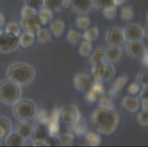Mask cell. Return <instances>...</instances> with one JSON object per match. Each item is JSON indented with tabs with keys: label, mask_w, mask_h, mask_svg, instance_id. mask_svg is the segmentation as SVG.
Wrapping results in <instances>:
<instances>
[{
	"label": "cell",
	"mask_w": 148,
	"mask_h": 147,
	"mask_svg": "<svg viewBox=\"0 0 148 147\" xmlns=\"http://www.w3.org/2000/svg\"><path fill=\"white\" fill-rule=\"evenodd\" d=\"M119 113L111 107H99L92 112L91 122L98 133L111 135L119 124Z\"/></svg>",
	"instance_id": "6da1fadb"
},
{
	"label": "cell",
	"mask_w": 148,
	"mask_h": 147,
	"mask_svg": "<svg viewBox=\"0 0 148 147\" xmlns=\"http://www.w3.org/2000/svg\"><path fill=\"white\" fill-rule=\"evenodd\" d=\"M36 69L32 65L25 62H17L7 68L6 78L13 81L21 87L30 85L36 77Z\"/></svg>",
	"instance_id": "7a4b0ae2"
},
{
	"label": "cell",
	"mask_w": 148,
	"mask_h": 147,
	"mask_svg": "<svg viewBox=\"0 0 148 147\" xmlns=\"http://www.w3.org/2000/svg\"><path fill=\"white\" fill-rule=\"evenodd\" d=\"M22 87L8 78L0 81V102L13 106L21 98Z\"/></svg>",
	"instance_id": "3957f363"
},
{
	"label": "cell",
	"mask_w": 148,
	"mask_h": 147,
	"mask_svg": "<svg viewBox=\"0 0 148 147\" xmlns=\"http://www.w3.org/2000/svg\"><path fill=\"white\" fill-rule=\"evenodd\" d=\"M13 114L19 122H29L36 116L37 106L36 102L27 98H21L13 105Z\"/></svg>",
	"instance_id": "277c9868"
},
{
	"label": "cell",
	"mask_w": 148,
	"mask_h": 147,
	"mask_svg": "<svg viewBox=\"0 0 148 147\" xmlns=\"http://www.w3.org/2000/svg\"><path fill=\"white\" fill-rule=\"evenodd\" d=\"M59 120L62 124L72 127L81 118L80 110L76 105H67L59 110Z\"/></svg>",
	"instance_id": "5b68a950"
},
{
	"label": "cell",
	"mask_w": 148,
	"mask_h": 147,
	"mask_svg": "<svg viewBox=\"0 0 148 147\" xmlns=\"http://www.w3.org/2000/svg\"><path fill=\"white\" fill-rule=\"evenodd\" d=\"M19 46L18 37L2 31L0 33V52L9 54L15 52Z\"/></svg>",
	"instance_id": "8992f818"
},
{
	"label": "cell",
	"mask_w": 148,
	"mask_h": 147,
	"mask_svg": "<svg viewBox=\"0 0 148 147\" xmlns=\"http://www.w3.org/2000/svg\"><path fill=\"white\" fill-rule=\"evenodd\" d=\"M106 42L108 46L124 47L126 43L123 31L117 27H112L106 32Z\"/></svg>",
	"instance_id": "52a82bcc"
},
{
	"label": "cell",
	"mask_w": 148,
	"mask_h": 147,
	"mask_svg": "<svg viewBox=\"0 0 148 147\" xmlns=\"http://www.w3.org/2000/svg\"><path fill=\"white\" fill-rule=\"evenodd\" d=\"M122 31L126 41L142 40L145 37L144 28L136 23L126 24L122 29Z\"/></svg>",
	"instance_id": "ba28073f"
},
{
	"label": "cell",
	"mask_w": 148,
	"mask_h": 147,
	"mask_svg": "<svg viewBox=\"0 0 148 147\" xmlns=\"http://www.w3.org/2000/svg\"><path fill=\"white\" fill-rule=\"evenodd\" d=\"M19 24L23 31L31 32L35 35L41 29L42 26L38 13L27 17H21Z\"/></svg>",
	"instance_id": "9c48e42d"
},
{
	"label": "cell",
	"mask_w": 148,
	"mask_h": 147,
	"mask_svg": "<svg viewBox=\"0 0 148 147\" xmlns=\"http://www.w3.org/2000/svg\"><path fill=\"white\" fill-rule=\"evenodd\" d=\"M126 54L131 58H138L142 56L145 51V44L143 40L136 41H126L124 46Z\"/></svg>",
	"instance_id": "30bf717a"
},
{
	"label": "cell",
	"mask_w": 148,
	"mask_h": 147,
	"mask_svg": "<svg viewBox=\"0 0 148 147\" xmlns=\"http://www.w3.org/2000/svg\"><path fill=\"white\" fill-rule=\"evenodd\" d=\"M69 8L77 15H86L94 10L93 0H72Z\"/></svg>",
	"instance_id": "8fae6325"
},
{
	"label": "cell",
	"mask_w": 148,
	"mask_h": 147,
	"mask_svg": "<svg viewBox=\"0 0 148 147\" xmlns=\"http://www.w3.org/2000/svg\"><path fill=\"white\" fill-rule=\"evenodd\" d=\"M91 83V78L87 73L80 72L75 75L73 79V85L75 88L80 92H85L88 90Z\"/></svg>",
	"instance_id": "7c38bea8"
},
{
	"label": "cell",
	"mask_w": 148,
	"mask_h": 147,
	"mask_svg": "<svg viewBox=\"0 0 148 147\" xmlns=\"http://www.w3.org/2000/svg\"><path fill=\"white\" fill-rule=\"evenodd\" d=\"M106 62L111 64L119 61L124 53L123 47L108 46L104 49Z\"/></svg>",
	"instance_id": "4fadbf2b"
},
{
	"label": "cell",
	"mask_w": 148,
	"mask_h": 147,
	"mask_svg": "<svg viewBox=\"0 0 148 147\" xmlns=\"http://www.w3.org/2000/svg\"><path fill=\"white\" fill-rule=\"evenodd\" d=\"M121 105L124 109L130 113H136L141 107V101L138 97L135 95L125 96L121 102Z\"/></svg>",
	"instance_id": "5bb4252c"
},
{
	"label": "cell",
	"mask_w": 148,
	"mask_h": 147,
	"mask_svg": "<svg viewBox=\"0 0 148 147\" xmlns=\"http://www.w3.org/2000/svg\"><path fill=\"white\" fill-rule=\"evenodd\" d=\"M104 94V89L101 82L95 81L91 85L90 88L87 91L86 99L89 102H94L99 100L102 96Z\"/></svg>",
	"instance_id": "9a60e30c"
},
{
	"label": "cell",
	"mask_w": 148,
	"mask_h": 147,
	"mask_svg": "<svg viewBox=\"0 0 148 147\" xmlns=\"http://www.w3.org/2000/svg\"><path fill=\"white\" fill-rule=\"evenodd\" d=\"M15 132L19 135L26 143L32 141L33 127L28 122H19L15 126Z\"/></svg>",
	"instance_id": "2e32d148"
},
{
	"label": "cell",
	"mask_w": 148,
	"mask_h": 147,
	"mask_svg": "<svg viewBox=\"0 0 148 147\" xmlns=\"http://www.w3.org/2000/svg\"><path fill=\"white\" fill-rule=\"evenodd\" d=\"M49 135L47 124L39 123L33 128V135L32 141H43L45 142Z\"/></svg>",
	"instance_id": "e0dca14e"
},
{
	"label": "cell",
	"mask_w": 148,
	"mask_h": 147,
	"mask_svg": "<svg viewBox=\"0 0 148 147\" xmlns=\"http://www.w3.org/2000/svg\"><path fill=\"white\" fill-rule=\"evenodd\" d=\"M13 132V125L11 121L8 117L0 116V140L5 141Z\"/></svg>",
	"instance_id": "ac0fdd59"
},
{
	"label": "cell",
	"mask_w": 148,
	"mask_h": 147,
	"mask_svg": "<svg viewBox=\"0 0 148 147\" xmlns=\"http://www.w3.org/2000/svg\"><path fill=\"white\" fill-rule=\"evenodd\" d=\"M108 64V63L107 62H105V63H100V64L92 66L91 74H92L93 77L95 81H98L101 83L104 82L106 73H107Z\"/></svg>",
	"instance_id": "d6986e66"
},
{
	"label": "cell",
	"mask_w": 148,
	"mask_h": 147,
	"mask_svg": "<svg viewBox=\"0 0 148 147\" xmlns=\"http://www.w3.org/2000/svg\"><path fill=\"white\" fill-rule=\"evenodd\" d=\"M49 29L55 37H60L65 32L66 24L62 19L53 20L49 23Z\"/></svg>",
	"instance_id": "ffe728a7"
},
{
	"label": "cell",
	"mask_w": 148,
	"mask_h": 147,
	"mask_svg": "<svg viewBox=\"0 0 148 147\" xmlns=\"http://www.w3.org/2000/svg\"><path fill=\"white\" fill-rule=\"evenodd\" d=\"M127 81H128V77L126 76V75H122V76L119 77L117 79H116L114 82V83L111 85V89H110V92L109 94L113 96H116L122 89L124 88V87L126 85V84L127 83Z\"/></svg>",
	"instance_id": "44dd1931"
},
{
	"label": "cell",
	"mask_w": 148,
	"mask_h": 147,
	"mask_svg": "<svg viewBox=\"0 0 148 147\" xmlns=\"http://www.w3.org/2000/svg\"><path fill=\"white\" fill-rule=\"evenodd\" d=\"M5 144L7 146H24L26 144V142L16 132H12L5 138Z\"/></svg>",
	"instance_id": "7402d4cb"
},
{
	"label": "cell",
	"mask_w": 148,
	"mask_h": 147,
	"mask_svg": "<svg viewBox=\"0 0 148 147\" xmlns=\"http://www.w3.org/2000/svg\"><path fill=\"white\" fill-rule=\"evenodd\" d=\"M36 40V35L31 32L23 31L21 35L18 36L19 46L23 48H29L34 44Z\"/></svg>",
	"instance_id": "603a6c76"
},
{
	"label": "cell",
	"mask_w": 148,
	"mask_h": 147,
	"mask_svg": "<svg viewBox=\"0 0 148 147\" xmlns=\"http://www.w3.org/2000/svg\"><path fill=\"white\" fill-rule=\"evenodd\" d=\"M88 57H89V59H88L89 63L92 66L100 64L106 62L104 49L102 48H97L95 50H92Z\"/></svg>",
	"instance_id": "cb8c5ba5"
},
{
	"label": "cell",
	"mask_w": 148,
	"mask_h": 147,
	"mask_svg": "<svg viewBox=\"0 0 148 147\" xmlns=\"http://www.w3.org/2000/svg\"><path fill=\"white\" fill-rule=\"evenodd\" d=\"M85 141L86 145L89 146H98L102 143L100 135L97 133L93 131H87L85 134Z\"/></svg>",
	"instance_id": "d4e9b609"
},
{
	"label": "cell",
	"mask_w": 148,
	"mask_h": 147,
	"mask_svg": "<svg viewBox=\"0 0 148 147\" xmlns=\"http://www.w3.org/2000/svg\"><path fill=\"white\" fill-rule=\"evenodd\" d=\"M38 15L42 26H45L47 24H49L53 18V12L44 6L38 11Z\"/></svg>",
	"instance_id": "484cf974"
},
{
	"label": "cell",
	"mask_w": 148,
	"mask_h": 147,
	"mask_svg": "<svg viewBox=\"0 0 148 147\" xmlns=\"http://www.w3.org/2000/svg\"><path fill=\"white\" fill-rule=\"evenodd\" d=\"M83 36V40H88L90 42L95 41L98 39L99 36V29L97 27H88L86 29H85Z\"/></svg>",
	"instance_id": "4316f807"
},
{
	"label": "cell",
	"mask_w": 148,
	"mask_h": 147,
	"mask_svg": "<svg viewBox=\"0 0 148 147\" xmlns=\"http://www.w3.org/2000/svg\"><path fill=\"white\" fill-rule=\"evenodd\" d=\"M52 32H50L49 29L47 28H41L38 32L36 33V37L37 40L40 44H45L49 42L52 39Z\"/></svg>",
	"instance_id": "83f0119b"
},
{
	"label": "cell",
	"mask_w": 148,
	"mask_h": 147,
	"mask_svg": "<svg viewBox=\"0 0 148 147\" xmlns=\"http://www.w3.org/2000/svg\"><path fill=\"white\" fill-rule=\"evenodd\" d=\"M66 38L69 44L73 46H76L81 42L83 36H82L81 33H80L75 29H70L67 32Z\"/></svg>",
	"instance_id": "f1b7e54d"
},
{
	"label": "cell",
	"mask_w": 148,
	"mask_h": 147,
	"mask_svg": "<svg viewBox=\"0 0 148 147\" xmlns=\"http://www.w3.org/2000/svg\"><path fill=\"white\" fill-rule=\"evenodd\" d=\"M58 137L60 141V146H72L75 140L74 135L71 132H63V133H58Z\"/></svg>",
	"instance_id": "f546056e"
},
{
	"label": "cell",
	"mask_w": 148,
	"mask_h": 147,
	"mask_svg": "<svg viewBox=\"0 0 148 147\" xmlns=\"http://www.w3.org/2000/svg\"><path fill=\"white\" fill-rule=\"evenodd\" d=\"M93 50L92 44L88 40H83L80 43L78 48V53L80 56L83 57H86L90 55Z\"/></svg>",
	"instance_id": "4dcf8cb0"
},
{
	"label": "cell",
	"mask_w": 148,
	"mask_h": 147,
	"mask_svg": "<svg viewBox=\"0 0 148 147\" xmlns=\"http://www.w3.org/2000/svg\"><path fill=\"white\" fill-rule=\"evenodd\" d=\"M44 7L52 12H60L64 8L63 0H44Z\"/></svg>",
	"instance_id": "1f68e13d"
},
{
	"label": "cell",
	"mask_w": 148,
	"mask_h": 147,
	"mask_svg": "<svg viewBox=\"0 0 148 147\" xmlns=\"http://www.w3.org/2000/svg\"><path fill=\"white\" fill-rule=\"evenodd\" d=\"M75 24L78 29L85 30V29L89 27L90 24H91L90 18L86 15H80L75 19Z\"/></svg>",
	"instance_id": "d6a6232c"
},
{
	"label": "cell",
	"mask_w": 148,
	"mask_h": 147,
	"mask_svg": "<svg viewBox=\"0 0 148 147\" xmlns=\"http://www.w3.org/2000/svg\"><path fill=\"white\" fill-rule=\"evenodd\" d=\"M21 27L19 23L16 21H11L6 24L4 31L6 32H9L11 34L15 35L16 36H19L21 33Z\"/></svg>",
	"instance_id": "836d02e7"
},
{
	"label": "cell",
	"mask_w": 148,
	"mask_h": 147,
	"mask_svg": "<svg viewBox=\"0 0 148 147\" xmlns=\"http://www.w3.org/2000/svg\"><path fill=\"white\" fill-rule=\"evenodd\" d=\"M72 131L78 136H81L87 133V125L84 119L80 118L75 124L72 126Z\"/></svg>",
	"instance_id": "e575fe53"
},
{
	"label": "cell",
	"mask_w": 148,
	"mask_h": 147,
	"mask_svg": "<svg viewBox=\"0 0 148 147\" xmlns=\"http://www.w3.org/2000/svg\"><path fill=\"white\" fill-rule=\"evenodd\" d=\"M93 4L97 10L102 11L110 7L116 6L114 0H93Z\"/></svg>",
	"instance_id": "d590c367"
},
{
	"label": "cell",
	"mask_w": 148,
	"mask_h": 147,
	"mask_svg": "<svg viewBox=\"0 0 148 147\" xmlns=\"http://www.w3.org/2000/svg\"><path fill=\"white\" fill-rule=\"evenodd\" d=\"M134 11L131 6H125L121 9L120 18L122 21H130L134 18Z\"/></svg>",
	"instance_id": "8d00e7d4"
},
{
	"label": "cell",
	"mask_w": 148,
	"mask_h": 147,
	"mask_svg": "<svg viewBox=\"0 0 148 147\" xmlns=\"http://www.w3.org/2000/svg\"><path fill=\"white\" fill-rule=\"evenodd\" d=\"M141 88L148 87V71L139 72L136 77V81Z\"/></svg>",
	"instance_id": "74e56055"
},
{
	"label": "cell",
	"mask_w": 148,
	"mask_h": 147,
	"mask_svg": "<svg viewBox=\"0 0 148 147\" xmlns=\"http://www.w3.org/2000/svg\"><path fill=\"white\" fill-rule=\"evenodd\" d=\"M99 106H100V107H111V108H114L112 96L110 95V94H109V96L103 94V95L99 98Z\"/></svg>",
	"instance_id": "f35d334b"
},
{
	"label": "cell",
	"mask_w": 148,
	"mask_h": 147,
	"mask_svg": "<svg viewBox=\"0 0 148 147\" xmlns=\"http://www.w3.org/2000/svg\"><path fill=\"white\" fill-rule=\"evenodd\" d=\"M25 5L38 10L44 6V0H24Z\"/></svg>",
	"instance_id": "ab89813d"
},
{
	"label": "cell",
	"mask_w": 148,
	"mask_h": 147,
	"mask_svg": "<svg viewBox=\"0 0 148 147\" xmlns=\"http://www.w3.org/2000/svg\"><path fill=\"white\" fill-rule=\"evenodd\" d=\"M103 14L105 18L108 20H113L116 17L117 15V9L116 7L113 6L107 8L106 10H103Z\"/></svg>",
	"instance_id": "60d3db41"
},
{
	"label": "cell",
	"mask_w": 148,
	"mask_h": 147,
	"mask_svg": "<svg viewBox=\"0 0 148 147\" xmlns=\"http://www.w3.org/2000/svg\"><path fill=\"white\" fill-rule=\"evenodd\" d=\"M137 121L142 126H148V111L142 110L138 113L136 117Z\"/></svg>",
	"instance_id": "b9f144b4"
},
{
	"label": "cell",
	"mask_w": 148,
	"mask_h": 147,
	"mask_svg": "<svg viewBox=\"0 0 148 147\" xmlns=\"http://www.w3.org/2000/svg\"><path fill=\"white\" fill-rule=\"evenodd\" d=\"M115 75H116L115 67H114V66L113 64L108 63V64L107 73H106V77H105V79H104V83H108V82H110L111 80H112V79L114 78V77H115Z\"/></svg>",
	"instance_id": "7bdbcfd3"
},
{
	"label": "cell",
	"mask_w": 148,
	"mask_h": 147,
	"mask_svg": "<svg viewBox=\"0 0 148 147\" xmlns=\"http://www.w3.org/2000/svg\"><path fill=\"white\" fill-rule=\"evenodd\" d=\"M38 10H36V9H33V8H30V7H28L27 5H25L21 8V17H27V16H29L31 15L37 14Z\"/></svg>",
	"instance_id": "ee69618b"
},
{
	"label": "cell",
	"mask_w": 148,
	"mask_h": 147,
	"mask_svg": "<svg viewBox=\"0 0 148 147\" xmlns=\"http://www.w3.org/2000/svg\"><path fill=\"white\" fill-rule=\"evenodd\" d=\"M140 90H141V86L136 83V82H134V83H132L127 88V92L130 95H136L139 93Z\"/></svg>",
	"instance_id": "f6af8a7d"
},
{
	"label": "cell",
	"mask_w": 148,
	"mask_h": 147,
	"mask_svg": "<svg viewBox=\"0 0 148 147\" xmlns=\"http://www.w3.org/2000/svg\"><path fill=\"white\" fill-rule=\"evenodd\" d=\"M46 146H60V141L57 135H49L45 141Z\"/></svg>",
	"instance_id": "bcb514c9"
},
{
	"label": "cell",
	"mask_w": 148,
	"mask_h": 147,
	"mask_svg": "<svg viewBox=\"0 0 148 147\" xmlns=\"http://www.w3.org/2000/svg\"><path fill=\"white\" fill-rule=\"evenodd\" d=\"M138 94L140 100H148V87L142 88Z\"/></svg>",
	"instance_id": "7dc6e473"
},
{
	"label": "cell",
	"mask_w": 148,
	"mask_h": 147,
	"mask_svg": "<svg viewBox=\"0 0 148 147\" xmlns=\"http://www.w3.org/2000/svg\"><path fill=\"white\" fill-rule=\"evenodd\" d=\"M142 57V63L145 66L148 67V47H146L144 51L143 54L141 56Z\"/></svg>",
	"instance_id": "c3c4849f"
},
{
	"label": "cell",
	"mask_w": 148,
	"mask_h": 147,
	"mask_svg": "<svg viewBox=\"0 0 148 147\" xmlns=\"http://www.w3.org/2000/svg\"><path fill=\"white\" fill-rule=\"evenodd\" d=\"M141 101V107L143 110L148 111V100H140Z\"/></svg>",
	"instance_id": "681fc988"
},
{
	"label": "cell",
	"mask_w": 148,
	"mask_h": 147,
	"mask_svg": "<svg viewBox=\"0 0 148 147\" xmlns=\"http://www.w3.org/2000/svg\"><path fill=\"white\" fill-rule=\"evenodd\" d=\"M129 0H114V2H115V5L116 7L117 6H121V5H124L125 3L128 2Z\"/></svg>",
	"instance_id": "f907efd6"
},
{
	"label": "cell",
	"mask_w": 148,
	"mask_h": 147,
	"mask_svg": "<svg viewBox=\"0 0 148 147\" xmlns=\"http://www.w3.org/2000/svg\"><path fill=\"white\" fill-rule=\"evenodd\" d=\"M72 0H63V3H64V8H69L70 4H71Z\"/></svg>",
	"instance_id": "816d5d0a"
},
{
	"label": "cell",
	"mask_w": 148,
	"mask_h": 147,
	"mask_svg": "<svg viewBox=\"0 0 148 147\" xmlns=\"http://www.w3.org/2000/svg\"><path fill=\"white\" fill-rule=\"evenodd\" d=\"M4 23H5V17L2 15V13H0V27H2Z\"/></svg>",
	"instance_id": "f5cc1de1"
},
{
	"label": "cell",
	"mask_w": 148,
	"mask_h": 147,
	"mask_svg": "<svg viewBox=\"0 0 148 147\" xmlns=\"http://www.w3.org/2000/svg\"><path fill=\"white\" fill-rule=\"evenodd\" d=\"M144 32H145V37H147L148 38V24L144 29Z\"/></svg>",
	"instance_id": "db71d44e"
},
{
	"label": "cell",
	"mask_w": 148,
	"mask_h": 147,
	"mask_svg": "<svg viewBox=\"0 0 148 147\" xmlns=\"http://www.w3.org/2000/svg\"><path fill=\"white\" fill-rule=\"evenodd\" d=\"M2 146V141L0 140V146Z\"/></svg>",
	"instance_id": "11a10c76"
},
{
	"label": "cell",
	"mask_w": 148,
	"mask_h": 147,
	"mask_svg": "<svg viewBox=\"0 0 148 147\" xmlns=\"http://www.w3.org/2000/svg\"><path fill=\"white\" fill-rule=\"evenodd\" d=\"M147 22H148V13H147Z\"/></svg>",
	"instance_id": "9f6ffc18"
},
{
	"label": "cell",
	"mask_w": 148,
	"mask_h": 147,
	"mask_svg": "<svg viewBox=\"0 0 148 147\" xmlns=\"http://www.w3.org/2000/svg\"><path fill=\"white\" fill-rule=\"evenodd\" d=\"M2 32V29H1V27H0V33H1V32Z\"/></svg>",
	"instance_id": "6f0895ef"
}]
</instances>
